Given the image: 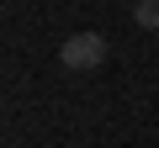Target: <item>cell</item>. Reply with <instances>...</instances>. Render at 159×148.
<instances>
[{"label": "cell", "mask_w": 159, "mask_h": 148, "mask_svg": "<svg viewBox=\"0 0 159 148\" xmlns=\"http://www.w3.org/2000/svg\"><path fill=\"white\" fill-rule=\"evenodd\" d=\"M133 21L148 27V32H159V0H138V6H133Z\"/></svg>", "instance_id": "7a4b0ae2"}, {"label": "cell", "mask_w": 159, "mask_h": 148, "mask_svg": "<svg viewBox=\"0 0 159 148\" xmlns=\"http://www.w3.org/2000/svg\"><path fill=\"white\" fill-rule=\"evenodd\" d=\"M58 58H64V69H74V74H90V69L106 63V37H101V32H74V37L58 48Z\"/></svg>", "instance_id": "6da1fadb"}]
</instances>
